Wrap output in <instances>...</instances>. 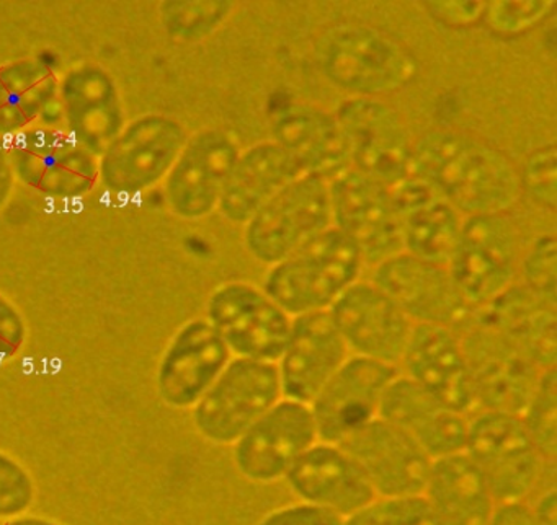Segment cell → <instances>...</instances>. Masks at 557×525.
Listing matches in <instances>:
<instances>
[{
	"label": "cell",
	"instance_id": "cell-25",
	"mask_svg": "<svg viewBox=\"0 0 557 525\" xmlns=\"http://www.w3.org/2000/svg\"><path fill=\"white\" fill-rule=\"evenodd\" d=\"M380 417L412 437L432 460L465 452L466 414L440 403L400 371L384 391Z\"/></svg>",
	"mask_w": 557,
	"mask_h": 525
},
{
	"label": "cell",
	"instance_id": "cell-35",
	"mask_svg": "<svg viewBox=\"0 0 557 525\" xmlns=\"http://www.w3.org/2000/svg\"><path fill=\"white\" fill-rule=\"evenodd\" d=\"M344 525H435V521L423 495L376 496L344 518Z\"/></svg>",
	"mask_w": 557,
	"mask_h": 525
},
{
	"label": "cell",
	"instance_id": "cell-8",
	"mask_svg": "<svg viewBox=\"0 0 557 525\" xmlns=\"http://www.w3.org/2000/svg\"><path fill=\"white\" fill-rule=\"evenodd\" d=\"M205 318L233 358L276 364L285 351L293 318L263 290L247 280H230L211 292Z\"/></svg>",
	"mask_w": 557,
	"mask_h": 525
},
{
	"label": "cell",
	"instance_id": "cell-43",
	"mask_svg": "<svg viewBox=\"0 0 557 525\" xmlns=\"http://www.w3.org/2000/svg\"><path fill=\"white\" fill-rule=\"evenodd\" d=\"M534 517L540 525H557V492L556 489H547L531 505Z\"/></svg>",
	"mask_w": 557,
	"mask_h": 525
},
{
	"label": "cell",
	"instance_id": "cell-27",
	"mask_svg": "<svg viewBox=\"0 0 557 525\" xmlns=\"http://www.w3.org/2000/svg\"><path fill=\"white\" fill-rule=\"evenodd\" d=\"M299 175L301 170L278 143L272 139L252 143L240 149L218 212L231 224L244 225Z\"/></svg>",
	"mask_w": 557,
	"mask_h": 525
},
{
	"label": "cell",
	"instance_id": "cell-6",
	"mask_svg": "<svg viewBox=\"0 0 557 525\" xmlns=\"http://www.w3.org/2000/svg\"><path fill=\"white\" fill-rule=\"evenodd\" d=\"M465 455L497 502L524 501L540 482L544 460L520 414L479 411L468 423Z\"/></svg>",
	"mask_w": 557,
	"mask_h": 525
},
{
	"label": "cell",
	"instance_id": "cell-33",
	"mask_svg": "<svg viewBox=\"0 0 557 525\" xmlns=\"http://www.w3.org/2000/svg\"><path fill=\"white\" fill-rule=\"evenodd\" d=\"M237 9V2H169L168 25L175 36L200 41L221 28Z\"/></svg>",
	"mask_w": 557,
	"mask_h": 525
},
{
	"label": "cell",
	"instance_id": "cell-23",
	"mask_svg": "<svg viewBox=\"0 0 557 525\" xmlns=\"http://www.w3.org/2000/svg\"><path fill=\"white\" fill-rule=\"evenodd\" d=\"M233 354L207 318L191 320L169 345L158 374L159 393L175 408H194Z\"/></svg>",
	"mask_w": 557,
	"mask_h": 525
},
{
	"label": "cell",
	"instance_id": "cell-20",
	"mask_svg": "<svg viewBox=\"0 0 557 525\" xmlns=\"http://www.w3.org/2000/svg\"><path fill=\"white\" fill-rule=\"evenodd\" d=\"M360 465L376 496L423 495L433 460L404 430L383 417L341 443Z\"/></svg>",
	"mask_w": 557,
	"mask_h": 525
},
{
	"label": "cell",
	"instance_id": "cell-26",
	"mask_svg": "<svg viewBox=\"0 0 557 525\" xmlns=\"http://www.w3.org/2000/svg\"><path fill=\"white\" fill-rule=\"evenodd\" d=\"M67 133L90 152L106 153L123 127L122 103L112 78L97 67L74 68L60 84Z\"/></svg>",
	"mask_w": 557,
	"mask_h": 525
},
{
	"label": "cell",
	"instance_id": "cell-30",
	"mask_svg": "<svg viewBox=\"0 0 557 525\" xmlns=\"http://www.w3.org/2000/svg\"><path fill=\"white\" fill-rule=\"evenodd\" d=\"M60 82L37 61H18L0 67V137L17 136L35 126L57 104Z\"/></svg>",
	"mask_w": 557,
	"mask_h": 525
},
{
	"label": "cell",
	"instance_id": "cell-29",
	"mask_svg": "<svg viewBox=\"0 0 557 525\" xmlns=\"http://www.w3.org/2000/svg\"><path fill=\"white\" fill-rule=\"evenodd\" d=\"M423 498L435 525H488L497 505L465 452L433 460Z\"/></svg>",
	"mask_w": 557,
	"mask_h": 525
},
{
	"label": "cell",
	"instance_id": "cell-7",
	"mask_svg": "<svg viewBox=\"0 0 557 525\" xmlns=\"http://www.w3.org/2000/svg\"><path fill=\"white\" fill-rule=\"evenodd\" d=\"M520 235L507 214L471 215L461 234L448 271L474 312L517 283Z\"/></svg>",
	"mask_w": 557,
	"mask_h": 525
},
{
	"label": "cell",
	"instance_id": "cell-36",
	"mask_svg": "<svg viewBox=\"0 0 557 525\" xmlns=\"http://www.w3.org/2000/svg\"><path fill=\"white\" fill-rule=\"evenodd\" d=\"M521 192L547 211L557 208V150L556 143L537 147L524 159L518 170Z\"/></svg>",
	"mask_w": 557,
	"mask_h": 525
},
{
	"label": "cell",
	"instance_id": "cell-2",
	"mask_svg": "<svg viewBox=\"0 0 557 525\" xmlns=\"http://www.w3.org/2000/svg\"><path fill=\"white\" fill-rule=\"evenodd\" d=\"M364 260L357 245L335 227L273 264L263 290L295 316L327 312L335 300L361 279Z\"/></svg>",
	"mask_w": 557,
	"mask_h": 525
},
{
	"label": "cell",
	"instance_id": "cell-21",
	"mask_svg": "<svg viewBox=\"0 0 557 525\" xmlns=\"http://www.w3.org/2000/svg\"><path fill=\"white\" fill-rule=\"evenodd\" d=\"M283 482L298 501L347 518L376 498L354 457L338 443L318 440L292 466Z\"/></svg>",
	"mask_w": 557,
	"mask_h": 525
},
{
	"label": "cell",
	"instance_id": "cell-9",
	"mask_svg": "<svg viewBox=\"0 0 557 525\" xmlns=\"http://www.w3.org/2000/svg\"><path fill=\"white\" fill-rule=\"evenodd\" d=\"M334 113L351 168L387 188L412 175L413 139L396 108L383 98L348 97Z\"/></svg>",
	"mask_w": 557,
	"mask_h": 525
},
{
	"label": "cell",
	"instance_id": "cell-44",
	"mask_svg": "<svg viewBox=\"0 0 557 525\" xmlns=\"http://www.w3.org/2000/svg\"><path fill=\"white\" fill-rule=\"evenodd\" d=\"M12 176H14V170L9 155V142L8 139L0 137V205L4 204L11 191Z\"/></svg>",
	"mask_w": 557,
	"mask_h": 525
},
{
	"label": "cell",
	"instance_id": "cell-11",
	"mask_svg": "<svg viewBox=\"0 0 557 525\" xmlns=\"http://www.w3.org/2000/svg\"><path fill=\"white\" fill-rule=\"evenodd\" d=\"M9 155L17 178L53 198H79L100 179L96 153L53 126L35 124L11 137Z\"/></svg>",
	"mask_w": 557,
	"mask_h": 525
},
{
	"label": "cell",
	"instance_id": "cell-31",
	"mask_svg": "<svg viewBox=\"0 0 557 525\" xmlns=\"http://www.w3.org/2000/svg\"><path fill=\"white\" fill-rule=\"evenodd\" d=\"M462 217L455 208L435 198L403 217V250L426 263L448 267L455 253Z\"/></svg>",
	"mask_w": 557,
	"mask_h": 525
},
{
	"label": "cell",
	"instance_id": "cell-17",
	"mask_svg": "<svg viewBox=\"0 0 557 525\" xmlns=\"http://www.w3.org/2000/svg\"><path fill=\"white\" fill-rule=\"evenodd\" d=\"M239 153V142L227 130L203 129L188 137L165 176V195L172 211L190 221L218 211L227 176Z\"/></svg>",
	"mask_w": 557,
	"mask_h": 525
},
{
	"label": "cell",
	"instance_id": "cell-10",
	"mask_svg": "<svg viewBox=\"0 0 557 525\" xmlns=\"http://www.w3.org/2000/svg\"><path fill=\"white\" fill-rule=\"evenodd\" d=\"M459 341L474 408L520 414L543 371L510 339L484 323L469 326Z\"/></svg>",
	"mask_w": 557,
	"mask_h": 525
},
{
	"label": "cell",
	"instance_id": "cell-1",
	"mask_svg": "<svg viewBox=\"0 0 557 525\" xmlns=\"http://www.w3.org/2000/svg\"><path fill=\"white\" fill-rule=\"evenodd\" d=\"M412 175L462 217L507 214L521 196L510 157L459 130L432 129L413 140Z\"/></svg>",
	"mask_w": 557,
	"mask_h": 525
},
{
	"label": "cell",
	"instance_id": "cell-42",
	"mask_svg": "<svg viewBox=\"0 0 557 525\" xmlns=\"http://www.w3.org/2000/svg\"><path fill=\"white\" fill-rule=\"evenodd\" d=\"M488 525H540L524 501L497 502Z\"/></svg>",
	"mask_w": 557,
	"mask_h": 525
},
{
	"label": "cell",
	"instance_id": "cell-16",
	"mask_svg": "<svg viewBox=\"0 0 557 525\" xmlns=\"http://www.w3.org/2000/svg\"><path fill=\"white\" fill-rule=\"evenodd\" d=\"M397 374L394 365L350 354L309 403L319 440L341 446L376 420L384 391Z\"/></svg>",
	"mask_w": 557,
	"mask_h": 525
},
{
	"label": "cell",
	"instance_id": "cell-15",
	"mask_svg": "<svg viewBox=\"0 0 557 525\" xmlns=\"http://www.w3.org/2000/svg\"><path fill=\"white\" fill-rule=\"evenodd\" d=\"M327 312L351 355L399 368L413 323L373 280H357Z\"/></svg>",
	"mask_w": 557,
	"mask_h": 525
},
{
	"label": "cell",
	"instance_id": "cell-5",
	"mask_svg": "<svg viewBox=\"0 0 557 525\" xmlns=\"http://www.w3.org/2000/svg\"><path fill=\"white\" fill-rule=\"evenodd\" d=\"M282 398L276 364L233 358L191 408L195 427L210 442L233 447Z\"/></svg>",
	"mask_w": 557,
	"mask_h": 525
},
{
	"label": "cell",
	"instance_id": "cell-34",
	"mask_svg": "<svg viewBox=\"0 0 557 525\" xmlns=\"http://www.w3.org/2000/svg\"><path fill=\"white\" fill-rule=\"evenodd\" d=\"M521 286L544 302L557 307V241L554 234H540L521 254L518 264Z\"/></svg>",
	"mask_w": 557,
	"mask_h": 525
},
{
	"label": "cell",
	"instance_id": "cell-28",
	"mask_svg": "<svg viewBox=\"0 0 557 525\" xmlns=\"http://www.w3.org/2000/svg\"><path fill=\"white\" fill-rule=\"evenodd\" d=\"M478 322L510 339L541 371L556 368L557 307L544 302L520 283L479 309Z\"/></svg>",
	"mask_w": 557,
	"mask_h": 525
},
{
	"label": "cell",
	"instance_id": "cell-19",
	"mask_svg": "<svg viewBox=\"0 0 557 525\" xmlns=\"http://www.w3.org/2000/svg\"><path fill=\"white\" fill-rule=\"evenodd\" d=\"M278 143L302 175L329 183L351 168L344 130L334 111L312 101H289L270 121Z\"/></svg>",
	"mask_w": 557,
	"mask_h": 525
},
{
	"label": "cell",
	"instance_id": "cell-37",
	"mask_svg": "<svg viewBox=\"0 0 557 525\" xmlns=\"http://www.w3.org/2000/svg\"><path fill=\"white\" fill-rule=\"evenodd\" d=\"M556 2L554 0H524V2H485L484 20L491 32L502 36H517L540 25L550 15Z\"/></svg>",
	"mask_w": 557,
	"mask_h": 525
},
{
	"label": "cell",
	"instance_id": "cell-40",
	"mask_svg": "<svg viewBox=\"0 0 557 525\" xmlns=\"http://www.w3.org/2000/svg\"><path fill=\"white\" fill-rule=\"evenodd\" d=\"M25 325L15 307L0 296V362L9 361L24 345Z\"/></svg>",
	"mask_w": 557,
	"mask_h": 525
},
{
	"label": "cell",
	"instance_id": "cell-12",
	"mask_svg": "<svg viewBox=\"0 0 557 525\" xmlns=\"http://www.w3.org/2000/svg\"><path fill=\"white\" fill-rule=\"evenodd\" d=\"M318 440L309 404L282 398L234 443V466L253 485H273Z\"/></svg>",
	"mask_w": 557,
	"mask_h": 525
},
{
	"label": "cell",
	"instance_id": "cell-18",
	"mask_svg": "<svg viewBox=\"0 0 557 525\" xmlns=\"http://www.w3.org/2000/svg\"><path fill=\"white\" fill-rule=\"evenodd\" d=\"M188 137L185 127L171 117L139 120L103 153L100 178L116 191L149 188L169 175Z\"/></svg>",
	"mask_w": 557,
	"mask_h": 525
},
{
	"label": "cell",
	"instance_id": "cell-4",
	"mask_svg": "<svg viewBox=\"0 0 557 525\" xmlns=\"http://www.w3.org/2000/svg\"><path fill=\"white\" fill-rule=\"evenodd\" d=\"M243 227L252 260L267 267L286 260L332 227L327 183L299 175Z\"/></svg>",
	"mask_w": 557,
	"mask_h": 525
},
{
	"label": "cell",
	"instance_id": "cell-39",
	"mask_svg": "<svg viewBox=\"0 0 557 525\" xmlns=\"http://www.w3.org/2000/svg\"><path fill=\"white\" fill-rule=\"evenodd\" d=\"M257 525H344V518L318 505L296 501L267 512Z\"/></svg>",
	"mask_w": 557,
	"mask_h": 525
},
{
	"label": "cell",
	"instance_id": "cell-13",
	"mask_svg": "<svg viewBox=\"0 0 557 525\" xmlns=\"http://www.w3.org/2000/svg\"><path fill=\"white\" fill-rule=\"evenodd\" d=\"M332 227L347 235L364 264L381 263L403 250V221L394 211L389 188L350 168L327 183Z\"/></svg>",
	"mask_w": 557,
	"mask_h": 525
},
{
	"label": "cell",
	"instance_id": "cell-14",
	"mask_svg": "<svg viewBox=\"0 0 557 525\" xmlns=\"http://www.w3.org/2000/svg\"><path fill=\"white\" fill-rule=\"evenodd\" d=\"M371 280L396 302L413 325L455 329L474 313L448 267L426 263L406 251L374 264Z\"/></svg>",
	"mask_w": 557,
	"mask_h": 525
},
{
	"label": "cell",
	"instance_id": "cell-38",
	"mask_svg": "<svg viewBox=\"0 0 557 525\" xmlns=\"http://www.w3.org/2000/svg\"><path fill=\"white\" fill-rule=\"evenodd\" d=\"M34 498L30 476L14 460L0 453V517L21 514Z\"/></svg>",
	"mask_w": 557,
	"mask_h": 525
},
{
	"label": "cell",
	"instance_id": "cell-22",
	"mask_svg": "<svg viewBox=\"0 0 557 525\" xmlns=\"http://www.w3.org/2000/svg\"><path fill=\"white\" fill-rule=\"evenodd\" d=\"M348 358L350 351L329 312L295 316L276 362L283 398L311 403Z\"/></svg>",
	"mask_w": 557,
	"mask_h": 525
},
{
	"label": "cell",
	"instance_id": "cell-41",
	"mask_svg": "<svg viewBox=\"0 0 557 525\" xmlns=\"http://www.w3.org/2000/svg\"><path fill=\"white\" fill-rule=\"evenodd\" d=\"M426 12L449 26H468L484 15L485 2H425Z\"/></svg>",
	"mask_w": 557,
	"mask_h": 525
},
{
	"label": "cell",
	"instance_id": "cell-3",
	"mask_svg": "<svg viewBox=\"0 0 557 525\" xmlns=\"http://www.w3.org/2000/svg\"><path fill=\"white\" fill-rule=\"evenodd\" d=\"M315 61L325 80L350 97L383 98L409 85L419 71L406 46L367 25L325 32L315 46Z\"/></svg>",
	"mask_w": 557,
	"mask_h": 525
},
{
	"label": "cell",
	"instance_id": "cell-32",
	"mask_svg": "<svg viewBox=\"0 0 557 525\" xmlns=\"http://www.w3.org/2000/svg\"><path fill=\"white\" fill-rule=\"evenodd\" d=\"M521 423L544 462L557 457V372L546 368L537 378L536 388L520 413Z\"/></svg>",
	"mask_w": 557,
	"mask_h": 525
},
{
	"label": "cell",
	"instance_id": "cell-24",
	"mask_svg": "<svg viewBox=\"0 0 557 525\" xmlns=\"http://www.w3.org/2000/svg\"><path fill=\"white\" fill-rule=\"evenodd\" d=\"M399 368L404 377L440 403L462 414L474 410L465 352L455 329L413 325Z\"/></svg>",
	"mask_w": 557,
	"mask_h": 525
}]
</instances>
